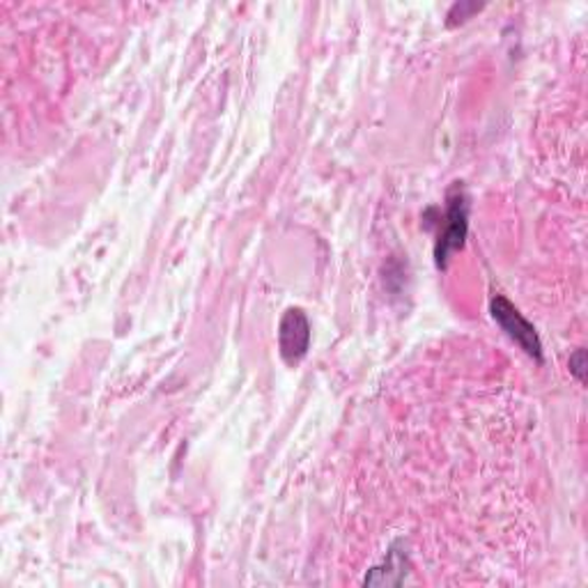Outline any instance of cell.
<instances>
[{
  "label": "cell",
  "mask_w": 588,
  "mask_h": 588,
  "mask_svg": "<svg viewBox=\"0 0 588 588\" xmlns=\"http://www.w3.org/2000/svg\"><path fill=\"white\" fill-rule=\"evenodd\" d=\"M469 193L463 182H455L446 193V214L442 216L437 244H434V265L446 269L451 257L463 251L469 232Z\"/></svg>",
  "instance_id": "6da1fadb"
},
{
  "label": "cell",
  "mask_w": 588,
  "mask_h": 588,
  "mask_svg": "<svg viewBox=\"0 0 588 588\" xmlns=\"http://www.w3.org/2000/svg\"><path fill=\"white\" fill-rule=\"evenodd\" d=\"M490 313L501 329L506 332V336L519 347V350H525L531 359L542 363V343H540L536 326L521 315L506 297L496 295L490 301Z\"/></svg>",
  "instance_id": "7a4b0ae2"
},
{
  "label": "cell",
  "mask_w": 588,
  "mask_h": 588,
  "mask_svg": "<svg viewBox=\"0 0 588 588\" xmlns=\"http://www.w3.org/2000/svg\"><path fill=\"white\" fill-rule=\"evenodd\" d=\"M571 373L584 384L586 382V352L584 350H577L573 357H571Z\"/></svg>",
  "instance_id": "5b68a950"
},
{
  "label": "cell",
  "mask_w": 588,
  "mask_h": 588,
  "mask_svg": "<svg viewBox=\"0 0 588 588\" xmlns=\"http://www.w3.org/2000/svg\"><path fill=\"white\" fill-rule=\"evenodd\" d=\"M407 568H409L407 554L398 550V544H394V548L388 550L384 563L375 565V568L365 575L363 584L365 586H398L405 581Z\"/></svg>",
  "instance_id": "277c9868"
},
{
  "label": "cell",
  "mask_w": 588,
  "mask_h": 588,
  "mask_svg": "<svg viewBox=\"0 0 588 588\" xmlns=\"http://www.w3.org/2000/svg\"><path fill=\"white\" fill-rule=\"evenodd\" d=\"M311 347V322L301 309L286 311L278 326V350L283 361L297 365L309 355Z\"/></svg>",
  "instance_id": "3957f363"
}]
</instances>
